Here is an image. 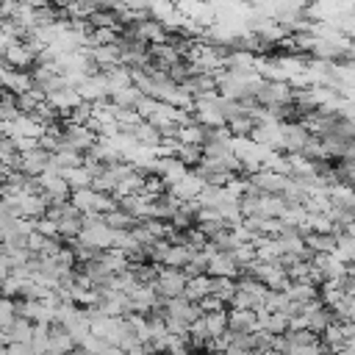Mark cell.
I'll return each instance as SVG.
<instances>
[{
    "label": "cell",
    "instance_id": "16",
    "mask_svg": "<svg viewBox=\"0 0 355 355\" xmlns=\"http://www.w3.org/2000/svg\"><path fill=\"white\" fill-rule=\"evenodd\" d=\"M8 355H36L31 341H11L8 344Z\"/></svg>",
    "mask_w": 355,
    "mask_h": 355
},
{
    "label": "cell",
    "instance_id": "15",
    "mask_svg": "<svg viewBox=\"0 0 355 355\" xmlns=\"http://www.w3.org/2000/svg\"><path fill=\"white\" fill-rule=\"evenodd\" d=\"M175 158L183 161L186 166H200V161H202V147H197V144H180L178 153H175Z\"/></svg>",
    "mask_w": 355,
    "mask_h": 355
},
{
    "label": "cell",
    "instance_id": "14",
    "mask_svg": "<svg viewBox=\"0 0 355 355\" xmlns=\"http://www.w3.org/2000/svg\"><path fill=\"white\" fill-rule=\"evenodd\" d=\"M103 219H105V225H108L111 230H130V227L139 222L136 216H130V214H128V211H122V208H116V211H108Z\"/></svg>",
    "mask_w": 355,
    "mask_h": 355
},
{
    "label": "cell",
    "instance_id": "8",
    "mask_svg": "<svg viewBox=\"0 0 355 355\" xmlns=\"http://www.w3.org/2000/svg\"><path fill=\"white\" fill-rule=\"evenodd\" d=\"M227 330L233 333H258V313L247 308H233L227 313Z\"/></svg>",
    "mask_w": 355,
    "mask_h": 355
},
{
    "label": "cell",
    "instance_id": "9",
    "mask_svg": "<svg viewBox=\"0 0 355 355\" xmlns=\"http://www.w3.org/2000/svg\"><path fill=\"white\" fill-rule=\"evenodd\" d=\"M183 297L191 300V302H197V305H200L205 297H211V275L205 272V275H194V277H189Z\"/></svg>",
    "mask_w": 355,
    "mask_h": 355
},
{
    "label": "cell",
    "instance_id": "11",
    "mask_svg": "<svg viewBox=\"0 0 355 355\" xmlns=\"http://www.w3.org/2000/svg\"><path fill=\"white\" fill-rule=\"evenodd\" d=\"M33 330H36V324H33L31 319L17 316V319L6 327V338H8V344H11V341H31V338H33Z\"/></svg>",
    "mask_w": 355,
    "mask_h": 355
},
{
    "label": "cell",
    "instance_id": "10",
    "mask_svg": "<svg viewBox=\"0 0 355 355\" xmlns=\"http://www.w3.org/2000/svg\"><path fill=\"white\" fill-rule=\"evenodd\" d=\"M205 136H208V128H202L200 122H186V125H178V141L180 144H197L202 147L205 144Z\"/></svg>",
    "mask_w": 355,
    "mask_h": 355
},
{
    "label": "cell",
    "instance_id": "6",
    "mask_svg": "<svg viewBox=\"0 0 355 355\" xmlns=\"http://www.w3.org/2000/svg\"><path fill=\"white\" fill-rule=\"evenodd\" d=\"M0 83H3V89H11L14 92V97H19V94H25V92H31L36 83H33V75L28 72V69H3V75H0Z\"/></svg>",
    "mask_w": 355,
    "mask_h": 355
},
{
    "label": "cell",
    "instance_id": "17",
    "mask_svg": "<svg viewBox=\"0 0 355 355\" xmlns=\"http://www.w3.org/2000/svg\"><path fill=\"white\" fill-rule=\"evenodd\" d=\"M255 355H280V352H277V349H258Z\"/></svg>",
    "mask_w": 355,
    "mask_h": 355
},
{
    "label": "cell",
    "instance_id": "13",
    "mask_svg": "<svg viewBox=\"0 0 355 355\" xmlns=\"http://www.w3.org/2000/svg\"><path fill=\"white\" fill-rule=\"evenodd\" d=\"M61 175H64V180L69 183L72 191H78V189H89L92 180H94L92 172H89L83 164H80V166H72V169H67V172H61Z\"/></svg>",
    "mask_w": 355,
    "mask_h": 355
},
{
    "label": "cell",
    "instance_id": "2",
    "mask_svg": "<svg viewBox=\"0 0 355 355\" xmlns=\"http://www.w3.org/2000/svg\"><path fill=\"white\" fill-rule=\"evenodd\" d=\"M97 133L89 128V125H75V122H67L64 125V144L78 150V153H89L94 144H97Z\"/></svg>",
    "mask_w": 355,
    "mask_h": 355
},
{
    "label": "cell",
    "instance_id": "5",
    "mask_svg": "<svg viewBox=\"0 0 355 355\" xmlns=\"http://www.w3.org/2000/svg\"><path fill=\"white\" fill-rule=\"evenodd\" d=\"M78 94L83 103H100V100H108V86H105V78L103 72H94V75H86L83 83L78 86Z\"/></svg>",
    "mask_w": 355,
    "mask_h": 355
},
{
    "label": "cell",
    "instance_id": "7",
    "mask_svg": "<svg viewBox=\"0 0 355 355\" xmlns=\"http://www.w3.org/2000/svg\"><path fill=\"white\" fill-rule=\"evenodd\" d=\"M47 103L58 111V114H69L75 105H80L83 100H80V94H78V89H72V86H61V89H55V92H50L47 94Z\"/></svg>",
    "mask_w": 355,
    "mask_h": 355
},
{
    "label": "cell",
    "instance_id": "4",
    "mask_svg": "<svg viewBox=\"0 0 355 355\" xmlns=\"http://www.w3.org/2000/svg\"><path fill=\"white\" fill-rule=\"evenodd\" d=\"M208 275L211 277H239L241 275V266L236 263V258L225 250H216L214 255H208Z\"/></svg>",
    "mask_w": 355,
    "mask_h": 355
},
{
    "label": "cell",
    "instance_id": "12",
    "mask_svg": "<svg viewBox=\"0 0 355 355\" xmlns=\"http://www.w3.org/2000/svg\"><path fill=\"white\" fill-rule=\"evenodd\" d=\"M211 297H216L219 302H233L236 280L233 277H211Z\"/></svg>",
    "mask_w": 355,
    "mask_h": 355
},
{
    "label": "cell",
    "instance_id": "3",
    "mask_svg": "<svg viewBox=\"0 0 355 355\" xmlns=\"http://www.w3.org/2000/svg\"><path fill=\"white\" fill-rule=\"evenodd\" d=\"M39 58H36V53L25 44V42H11L6 50H3V64L8 67V69H28V67H33Z\"/></svg>",
    "mask_w": 355,
    "mask_h": 355
},
{
    "label": "cell",
    "instance_id": "18",
    "mask_svg": "<svg viewBox=\"0 0 355 355\" xmlns=\"http://www.w3.org/2000/svg\"><path fill=\"white\" fill-rule=\"evenodd\" d=\"M324 355H341V352H330V349H327V352H324Z\"/></svg>",
    "mask_w": 355,
    "mask_h": 355
},
{
    "label": "cell",
    "instance_id": "1",
    "mask_svg": "<svg viewBox=\"0 0 355 355\" xmlns=\"http://www.w3.org/2000/svg\"><path fill=\"white\" fill-rule=\"evenodd\" d=\"M186 283H189V275H186L183 269H172V266H164V263H161L158 277H155L153 286H155V291H158L164 300H169V297H183Z\"/></svg>",
    "mask_w": 355,
    "mask_h": 355
}]
</instances>
